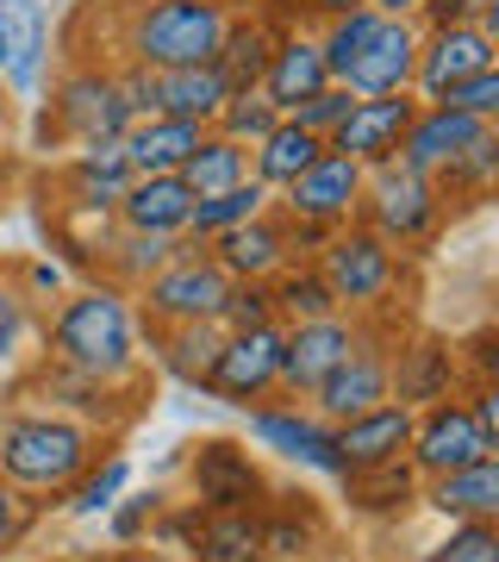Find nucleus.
<instances>
[{
	"mask_svg": "<svg viewBox=\"0 0 499 562\" xmlns=\"http://www.w3.org/2000/svg\"><path fill=\"white\" fill-rule=\"evenodd\" d=\"M50 362L76 369L88 382L106 387H132L138 382V313L125 301V288L113 281H88L76 294H63L44 331Z\"/></svg>",
	"mask_w": 499,
	"mask_h": 562,
	"instance_id": "f257e3e1",
	"label": "nucleus"
},
{
	"mask_svg": "<svg viewBox=\"0 0 499 562\" xmlns=\"http://www.w3.org/2000/svg\"><path fill=\"white\" fill-rule=\"evenodd\" d=\"M419 20H394L375 7H350L338 20L319 25V50L331 81H343L356 101L368 94H406L412 88V63H419Z\"/></svg>",
	"mask_w": 499,
	"mask_h": 562,
	"instance_id": "f03ea898",
	"label": "nucleus"
},
{
	"mask_svg": "<svg viewBox=\"0 0 499 562\" xmlns=\"http://www.w3.org/2000/svg\"><path fill=\"white\" fill-rule=\"evenodd\" d=\"M94 425L69 419V413H20V419L0 425V482L20 487L25 501L32 494H50L63 501L76 475L94 462Z\"/></svg>",
	"mask_w": 499,
	"mask_h": 562,
	"instance_id": "7ed1b4c3",
	"label": "nucleus"
},
{
	"mask_svg": "<svg viewBox=\"0 0 499 562\" xmlns=\"http://www.w3.org/2000/svg\"><path fill=\"white\" fill-rule=\"evenodd\" d=\"M231 25V0H132L120 50L138 69H188L213 63Z\"/></svg>",
	"mask_w": 499,
	"mask_h": 562,
	"instance_id": "20e7f679",
	"label": "nucleus"
},
{
	"mask_svg": "<svg viewBox=\"0 0 499 562\" xmlns=\"http://www.w3.org/2000/svg\"><path fill=\"white\" fill-rule=\"evenodd\" d=\"M443 188L424 169H412V162H368L362 169V206H356V220L368 225V232H381V238L394 244H424L431 232L443 225Z\"/></svg>",
	"mask_w": 499,
	"mask_h": 562,
	"instance_id": "39448f33",
	"label": "nucleus"
},
{
	"mask_svg": "<svg viewBox=\"0 0 499 562\" xmlns=\"http://www.w3.org/2000/svg\"><path fill=\"white\" fill-rule=\"evenodd\" d=\"M313 269H319V281L331 288L338 313H368V306H381L394 294L399 250L381 238V232H368L362 220H350L313 250Z\"/></svg>",
	"mask_w": 499,
	"mask_h": 562,
	"instance_id": "423d86ee",
	"label": "nucleus"
},
{
	"mask_svg": "<svg viewBox=\"0 0 499 562\" xmlns=\"http://www.w3.org/2000/svg\"><path fill=\"white\" fill-rule=\"evenodd\" d=\"M138 120L132 101L120 94V76L100 69V63H81L50 88V113H44V132L63 144H94V138H125V125Z\"/></svg>",
	"mask_w": 499,
	"mask_h": 562,
	"instance_id": "0eeeda50",
	"label": "nucleus"
},
{
	"mask_svg": "<svg viewBox=\"0 0 499 562\" xmlns=\"http://www.w3.org/2000/svg\"><path fill=\"white\" fill-rule=\"evenodd\" d=\"M225 288H231V276H225L219 262H213V250H206V244H194V250L169 257V262L157 269V276H150V281L138 288V301H144V325L219 319Z\"/></svg>",
	"mask_w": 499,
	"mask_h": 562,
	"instance_id": "6e6552de",
	"label": "nucleus"
},
{
	"mask_svg": "<svg viewBox=\"0 0 499 562\" xmlns=\"http://www.w3.org/2000/svg\"><path fill=\"white\" fill-rule=\"evenodd\" d=\"M356 206H362V162L325 144V157L313 162V169H299V176L281 188L275 213L287 225H306V232L331 238L338 225L356 220Z\"/></svg>",
	"mask_w": 499,
	"mask_h": 562,
	"instance_id": "1a4fd4ad",
	"label": "nucleus"
},
{
	"mask_svg": "<svg viewBox=\"0 0 499 562\" xmlns=\"http://www.w3.org/2000/svg\"><path fill=\"white\" fill-rule=\"evenodd\" d=\"M387 369H394V350H387L375 331H356V344L343 350V362L306 394V401H313V413H319L325 425H343V419H356V413H368V406L394 401Z\"/></svg>",
	"mask_w": 499,
	"mask_h": 562,
	"instance_id": "9d476101",
	"label": "nucleus"
},
{
	"mask_svg": "<svg viewBox=\"0 0 499 562\" xmlns=\"http://www.w3.org/2000/svg\"><path fill=\"white\" fill-rule=\"evenodd\" d=\"M356 313H325V319H299V325H281V375H275V394L287 401H306L313 387L343 362V350L356 344Z\"/></svg>",
	"mask_w": 499,
	"mask_h": 562,
	"instance_id": "9b49d317",
	"label": "nucleus"
},
{
	"mask_svg": "<svg viewBox=\"0 0 499 562\" xmlns=\"http://www.w3.org/2000/svg\"><path fill=\"white\" fill-rule=\"evenodd\" d=\"M475 457H499L494 443L480 438V425L468 419V401H431L412 413V438H406V462L419 469V482H431V475H450V469H462V462Z\"/></svg>",
	"mask_w": 499,
	"mask_h": 562,
	"instance_id": "f8f14e48",
	"label": "nucleus"
},
{
	"mask_svg": "<svg viewBox=\"0 0 499 562\" xmlns=\"http://www.w3.org/2000/svg\"><path fill=\"white\" fill-rule=\"evenodd\" d=\"M275 375H281V319H269V325H250V331H225L219 362L206 375V394L250 406L275 394Z\"/></svg>",
	"mask_w": 499,
	"mask_h": 562,
	"instance_id": "ddd939ff",
	"label": "nucleus"
},
{
	"mask_svg": "<svg viewBox=\"0 0 499 562\" xmlns=\"http://www.w3.org/2000/svg\"><path fill=\"white\" fill-rule=\"evenodd\" d=\"M494 63H499V38L480 32L475 20L424 25L419 32V63H412V94H419V101H438L450 81L475 76V69H494Z\"/></svg>",
	"mask_w": 499,
	"mask_h": 562,
	"instance_id": "4468645a",
	"label": "nucleus"
},
{
	"mask_svg": "<svg viewBox=\"0 0 499 562\" xmlns=\"http://www.w3.org/2000/svg\"><path fill=\"white\" fill-rule=\"evenodd\" d=\"M188 487H194L200 513H231V506H262L269 501L262 469L250 462V450L231 443V438L194 443V457H188Z\"/></svg>",
	"mask_w": 499,
	"mask_h": 562,
	"instance_id": "2eb2a0df",
	"label": "nucleus"
},
{
	"mask_svg": "<svg viewBox=\"0 0 499 562\" xmlns=\"http://www.w3.org/2000/svg\"><path fill=\"white\" fill-rule=\"evenodd\" d=\"M206 250H213V262H219L231 281H275L281 269L299 257L294 225L275 213V201L262 206L257 220H243V225H231V232H219V238H206Z\"/></svg>",
	"mask_w": 499,
	"mask_h": 562,
	"instance_id": "dca6fc26",
	"label": "nucleus"
},
{
	"mask_svg": "<svg viewBox=\"0 0 499 562\" xmlns=\"http://www.w3.org/2000/svg\"><path fill=\"white\" fill-rule=\"evenodd\" d=\"M250 438L275 457L299 462V469H319V475H343L338 457V425H325L319 413H299V401L287 406H257L250 413Z\"/></svg>",
	"mask_w": 499,
	"mask_h": 562,
	"instance_id": "f3484780",
	"label": "nucleus"
},
{
	"mask_svg": "<svg viewBox=\"0 0 499 562\" xmlns=\"http://www.w3.org/2000/svg\"><path fill=\"white\" fill-rule=\"evenodd\" d=\"M412 113H419V94H412V88H406V94H368V101L350 106V120H343L325 144L343 150V157H356L362 169H368V162H387L399 150Z\"/></svg>",
	"mask_w": 499,
	"mask_h": 562,
	"instance_id": "a211bd4d",
	"label": "nucleus"
},
{
	"mask_svg": "<svg viewBox=\"0 0 499 562\" xmlns=\"http://www.w3.org/2000/svg\"><path fill=\"white\" fill-rule=\"evenodd\" d=\"M319 88H331L319 32H287V38H275V50H269V63H262V81H257L262 101L287 120V113H294L299 101H313Z\"/></svg>",
	"mask_w": 499,
	"mask_h": 562,
	"instance_id": "6ab92c4d",
	"label": "nucleus"
},
{
	"mask_svg": "<svg viewBox=\"0 0 499 562\" xmlns=\"http://www.w3.org/2000/svg\"><path fill=\"white\" fill-rule=\"evenodd\" d=\"M132 181V162H125L120 138H94L76 144V157L63 162V206L76 213H94V220H113V201Z\"/></svg>",
	"mask_w": 499,
	"mask_h": 562,
	"instance_id": "aec40b11",
	"label": "nucleus"
},
{
	"mask_svg": "<svg viewBox=\"0 0 499 562\" xmlns=\"http://www.w3.org/2000/svg\"><path fill=\"white\" fill-rule=\"evenodd\" d=\"M480 132H487V120H468V113H456V106H443V101H419V113H412L394 157L424 169V176H438L443 162L456 157V150H468Z\"/></svg>",
	"mask_w": 499,
	"mask_h": 562,
	"instance_id": "412c9836",
	"label": "nucleus"
},
{
	"mask_svg": "<svg viewBox=\"0 0 499 562\" xmlns=\"http://www.w3.org/2000/svg\"><path fill=\"white\" fill-rule=\"evenodd\" d=\"M456 344L450 338H412L406 350H394V369H387V387H394L399 406H431L456 394Z\"/></svg>",
	"mask_w": 499,
	"mask_h": 562,
	"instance_id": "4be33fe9",
	"label": "nucleus"
},
{
	"mask_svg": "<svg viewBox=\"0 0 499 562\" xmlns=\"http://www.w3.org/2000/svg\"><path fill=\"white\" fill-rule=\"evenodd\" d=\"M0 25H7V94L13 101H32L44 81V63H50V32H44V7L38 0H0Z\"/></svg>",
	"mask_w": 499,
	"mask_h": 562,
	"instance_id": "5701e85b",
	"label": "nucleus"
},
{
	"mask_svg": "<svg viewBox=\"0 0 499 562\" xmlns=\"http://www.w3.org/2000/svg\"><path fill=\"white\" fill-rule=\"evenodd\" d=\"M181 250H194V238H181V232H125V225L113 220V232L100 238L94 262L106 269L113 288H132V294H138L144 281L157 276L169 257H181Z\"/></svg>",
	"mask_w": 499,
	"mask_h": 562,
	"instance_id": "b1692460",
	"label": "nucleus"
},
{
	"mask_svg": "<svg viewBox=\"0 0 499 562\" xmlns=\"http://www.w3.org/2000/svg\"><path fill=\"white\" fill-rule=\"evenodd\" d=\"M419 506L443 513V519H499V457H475L450 469V475H431L419 482Z\"/></svg>",
	"mask_w": 499,
	"mask_h": 562,
	"instance_id": "393cba45",
	"label": "nucleus"
},
{
	"mask_svg": "<svg viewBox=\"0 0 499 562\" xmlns=\"http://www.w3.org/2000/svg\"><path fill=\"white\" fill-rule=\"evenodd\" d=\"M206 138V125L194 120H169V113H144V120L125 125V162H132V176H175L181 162L194 157V144Z\"/></svg>",
	"mask_w": 499,
	"mask_h": 562,
	"instance_id": "a878e982",
	"label": "nucleus"
},
{
	"mask_svg": "<svg viewBox=\"0 0 499 562\" xmlns=\"http://www.w3.org/2000/svg\"><path fill=\"white\" fill-rule=\"evenodd\" d=\"M194 188L181 176H132L125 181V194L113 201V220L125 232H181L188 213H194Z\"/></svg>",
	"mask_w": 499,
	"mask_h": 562,
	"instance_id": "bb28decb",
	"label": "nucleus"
},
{
	"mask_svg": "<svg viewBox=\"0 0 499 562\" xmlns=\"http://www.w3.org/2000/svg\"><path fill=\"white\" fill-rule=\"evenodd\" d=\"M406 438H412V406L399 401H381L368 413L338 425V457H343V475L350 469H368V462H394L406 457Z\"/></svg>",
	"mask_w": 499,
	"mask_h": 562,
	"instance_id": "cd10ccee",
	"label": "nucleus"
},
{
	"mask_svg": "<svg viewBox=\"0 0 499 562\" xmlns=\"http://www.w3.org/2000/svg\"><path fill=\"white\" fill-rule=\"evenodd\" d=\"M225 325L219 319H188V325H150V350H157L162 375H175L181 387H200L206 394V375L219 362Z\"/></svg>",
	"mask_w": 499,
	"mask_h": 562,
	"instance_id": "c85d7f7f",
	"label": "nucleus"
},
{
	"mask_svg": "<svg viewBox=\"0 0 499 562\" xmlns=\"http://www.w3.org/2000/svg\"><path fill=\"white\" fill-rule=\"evenodd\" d=\"M319 157H325V138H319V132H306V125L281 120L275 132H262V138L250 144V181H262L269 194H281V188L299 176V169H313Z\"/></svg>",
	"mask_w": 499,
	"mask_h": 562,
	"instance_id": "c756f323",
	"label": "nucleus"
},
{
	"mask_svg": "<svg viewBox=\"0 0 499 562\" xmlns=\"http://www.w3.org/2000/svg\"><path fill=\"white\" fill-rule=\"evenodd\" d=\"M188 557H194V562H262V513H257V506L200 513Z\"/></svg>",
	"mask_w": 499,
	"mask_h": 562,
	"instance_id": "7c9ffc66",
	"label": "nucleus"
},
{
	"mask_svg": "<svg viewBox=\"0 0 499 562\" xmlns=\"http://www.w3.org/2000/svg\"><path fill=\"white\" fill-rule=\"evenodd\" d=\"M338 482L350 487V506H356V513H406V506L419 501V469H412L406 457L350 469V475H338Z\"/></svg>",
	"mask_w": 499,
	"mask_h": 562,
	"instance_id": "2f4dec72",
	"label": "nucleus"
},
{
	"mask_svg": "<svg viewBox=\"0 0 499 562\" xmlns=\"http://www.w3.org/2000/svg\"><path fill=\"white\" fill-rule=\"evenodd\" d=\"M275 201L262 181H231V188H219V194H200L194 201V213H188V225H181V238H194V244H206V238H219V232H231V225H243V220H257L262 206Z\"/></svg>",
	"mask_w": 499,
	"mask_h": 562,
	"instance_id": "473e14b6",
	"label": "nucleus"
},
{
	"mask_svg": "<svg viewBox=\"0 0 499 562\" xmlns=\"http://www.w3.org/2000/svg\"><path fill=\"white\" fill-rule=\"evenodd\" d=\"M269 50H275V32H269V20H238L231 13V25H225V44H219V76L231 81V94H243V88H257L262 81V63H269Z\"/></svg>",
	"mask_w": 499,
	"mask_h": 562,
	"instance_id": "72a5a7b5",
	"label": "nucleus"
},
{
	"mask_svg": "<svg viewBox=\"0 0 499 562\" xmlns=\"http://www.w3.org/2000/svg\"><path fill=\"white\" fill-rule=\"evenodd\" d=\"M194 194H219V188H231V181H243L250 176V150L243 144H231V138H219L213 125H206V138L194 144V157L175 169Z\"/></svg>",
	"mask_w": 499,
	"mask_h": 562,
	"instance_id": "f704fd0d",
	"label": "nucleus"
},
{
	"mask_svg": "<svg viewBox=\"0 0 499 562\" xmlns=\"http://www.w3.org/2000/svg\"><path fill=\"white\" fill-rule=\"evenodd\" d=\"M269 301H275V319L281 325H299V319H325V313H338L331 301V288L319 281L313 262H287L275 281H269Z\"/></svg>",
	"mask_w": 499,
	"mask_h": 562,
	"instance_id": "c9c22d12",
	"label": "nucleus"
},
{
	"mask_svg": "<svg viewBox=\"0 0 499 562\" xmlns=\"http://www.w3.org/2000/svg\"><path fill=\"white\" fill-rule=\"evenodd\" d=\"M494 176H499V125H487V132H480L468 150H456L431 181L443 188V201H450V194H468V201H475V194L494 188Z\"/></svg>",
	"mask_w": 499,
	"mask_h": 562,
	"instance_id": "e433bc0d",
	"label": "nucleus"
},
{
	"mask_svg": "<svg viewBox=\"0 0 499 562\" xmlns=\"http://www.w3.org/2000/svg\"><path fill=\"white\" fill-rule=\"evenodd\" d=\"M38 394L50 406H69V419H106L113 413V387L106 382H88V375H76V369H63V362H44L38 369Z\"/></svg>",
	"mask_w": 499,
	"mask_h": 562,
	"instance_id": "4c0bfd02",
	"label": "nucleus"
},
{
	"mask_svg": "<svg viewBox=\"0 0 499 562\" xmlns=\"http://www.w3.org/2000/svg\"><path fill=\"white\" fill-rule=\"evenodd\" d=\"M125 482H132L125 457H94V462L76 475V487L63 494V506H69V513H81V519H94V513H106V506L125 494Z\"/></svg>",
	"mask_w": 499,
	"mask_h": 562,
	"instance_id": "58836bf2",
	"label": "nucleus"
},
{
	"mask_svg": "<svg viewBox=\"0 0 499 562\" xmlns=\"http://www.w3.org/2000/svg\"><path fill=\"white\" fill-rule=\"evenodd\" d=\"M281 125V113L269 101H262L257 88H243V94H231V101L219 106V113H213V132H219V138H231V144H243V150H250V144L262 138V132H275Z\"/></svg>",
	"mask_w": 499,
	"mask_h": 562,
	"instance_id": "ea45409f",
	"label": "nucleus"
},
{
	"mask_svg": "<svg viewBox=\"0 0 499 562\" xmlns=\"http://www.w3.org/2000/svg\"><path fill=\"white\" fill-rule=\"evenodd\" d=\"M424 562H499V519H456Z\"/></svg>",
	"mask_w": 499,
	"mask_h": 562,
	"instance_id": "a19ab883",
	"label": "nucleus"
},
{
	"mask_svg": "<svg viewBox=\"0 0 499 562\" xmlns=\"http://www.w3.org/2000/svg\"><path fill=\"white\" fill-rule=\"evenodd\" d=\"M319 550V519L313 513H275V519H262V557L275 562H299Z\"/></svg>",
	"mask_w": 499,
	"mask_h": 562,
	"instance_id": "79ce46f5",
	"label": "nucleus"
},
{
	"mask_svg": "<svg viewBox=\"0 0 499 562\" xmlns=\"http://www.w3.org/2000/svg\"><path fill=\"white\" fill-rule=\"evenodd\" d=\"M438 101L456 106V113H468V120L499 125V63H494V69H475V76H462V81H450Z\"/></svg>",
	"mask_w": 499,
	"mask_h": 562,
	"instance_id": "37998d69",
	"label": "nucleus"
},
{
	"mask_svg": "<svg viewBox=\"0 0 499 562\" xmlns=\"http://www.w3.org/2000/svg\"><path fill=\"white\" fill-rule=\"evenodd\" d=\"M269 319H275L269 281H231V288H225V306H219L225 331H250V325H269Z\"/></svg>",
	"mask_w": 499,
	"mask_h": 562,
	"instance_id": "c03bdc74",
	"label": "nucleus"
},
{
	"mask_svg": "<svg viewBox=\"0 0 499 562\" xmlns=\"http://www.w3.org/2000/svg\"><path fill=\"white\" fill-rule=\"evenodd\" d=\"M350 106H356V94H350L343 81H331V88H319L313 101H299L294 113H287V120L306 125V132H319V138H331V132H338V125L350 120Z\"/></svg>",
	"mask_w": 499,
	"mask_h": 562,
	"instance_id": "a18cd8bd",
	"label": "nucleus"
},
{
	"mask_svg": "<svg viewBox=\"0 0 499 562\" xmlns=\"http://www.w3.org/2000/svg\"><path fill=\"white\" fill-rule=\"evenodd\" d=\"M13 281H20V301L25 306H50V301H63V294H69V269H63V262H44V257L20 262V269H13Z\"/></svg>",
	"mask_w": 499,
	"mask_h": 562,
	"instance_id": "49530a36",
	"label": "nucleus"
},
{
	"mask_svg": "<svg viewBox=\"0 0 499 562\" xmlns=\"http://www.w3.org/2000/svg\"><path fill=\"white\" fill-rule=\"evenodd\" d=\"M120 513H113V543H138L144 531H150V519L162 513V494L150 487V494H132V501H113Z\"/></svg>",
	"mask_w": 499,
	"mask_h": 562,
	"instance_id": "de8ad7c7",
	"label": "nucleus"
},
{
	"mask_svg": "<svg viewBox=\"0 0 499 562\" xmlns=\"http://www.w3.org/2000/svg\"><path fill=\"white\" fill-rule=\"evenodd\" d=\"M32 506H38V501H25L20 487L0 482V550H13V543L32 531Z\"/></svg>",
	"mask_w": 499,
	"mask_h": 562,
	"instance_id": "09e8293b",
	"label": "nucleus"
},
{
	"mask_svg": "<svg viewBox=\"0 0 499 562\" xmlns=\"http://www.w3.org/2000/svg\"><path fill=\"white\" fill-rule=\"evenodd\" d=\"M32 338V306L13 301V306H0V369L20 357V344Z\"/></svg>",
	"mask_w": 499,
	"mask_h": 562,
	"instance_id": "8fccbe9b",
	"label": "nucleus"
},
{
	"mask_svg": "<svg viewBox=\"0 0 499 562\" xmlns=\"http://www.w3.org/2000/svg\"><path fill=\"white\" fill-rule=\"evenodd\" d=\"M468 419H475L480 438L499 450V382H475V394H468Z\"/></svg>",
	"mask_w": 499,
	"mask_h": 562,
	"instance_id": "3c124183",
	"label": "nucleus"
},
{
	"mask_svg": "<svg viewBox=\"0 0 499 562\" xmlns=\"http://www.w3.org/2000/svg\"><path fill=\"white\" fill-rule=\"evenodd\" d=\"M480 13V0H424L412 20L419 25H462V20H475Z\"/></svg>",
	"mask_w": 499,
	"mask_h": 562,
	"instance_id": "603ef678",
	"label": "nucleus"
},
{
	"mask_svg": "<svg viewBox=\"0 0 499 562\" xmlns=\"http://www.w3.org/2000/svg\"><path fill=\"white\" fill-rule=\"evenodd\" d=\"M299 7L325 25V20H338V13H350V7H362V0H299Z\"/></svg>",
	"mask_w": 499,
	"mask_h": 562,
	"instance_id": "864d4df0",
	"label": "nucleus"
},
{
	"mask_svg": "<svg viewBox=\"0 0 499 562\" xmlns=\"http://www.w3.org/2000/svg\"><path fill=\"white\" fill-rule=\"evenodd\" d=\"M362 7H375V13H394V20H412L424 0H362Z\"/></svg>",
	"mask_w": 499,
	"mask_h": 562,
	"instance_id": "5fc2aeb1",
	"label": "nucleus"
},
{
	"mask_svg": "<svg viewBox=\"0 0 499 562\" xmlns=\"http://www.w3.org/2000/svg\"><path fill=\"white\" fill-rule=\"evenodd\" d=\"M20 301V281H13V262H0V306Z\"/></svg>",
	"mask_w": 499,
	"mask_h": 562,
	"instance_id": "6e6d98bb",
	"label": "nucleus"
},
{
	"mask_svg": "<svg viewBox=\"0 0 499 562\" xmlns=\"http://www.w3.org/2000/svg\"><path fill=\"white\" fill-rule=\"evenodd\" d=\"M7 132H13V94H7V81H0V144H7Z\"/></svg>",
	"mask_w": 499,
	"mask_h": 562,
	"instance_id": "4d7b16f0",
	"label": "nucleus"
},
{
	"mask_svg": "<svg viewBox=\"0 0 499 562\" xmlns=\"http://www.w3.org/2000/svg\"><path fill=\"white\" fill-rule=\"evenodd\" d=\"M0 69H7V25H0Z\"/></svg>",
	"mask_w": 499,
	"mask_h": 562,
	"instance_id": "13d9d810",
	"label": "nucleus"
}]
</instances>
